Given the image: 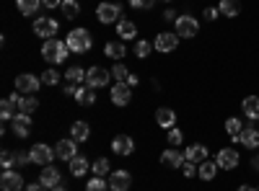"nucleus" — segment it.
Listing matches in <instances>:
<instances>
[{
  "instance_id": "obj_18",
  "label": "nucleus",
  "mask_w": 259,
  "mask_h": 191,
  "mask_svg": "<svg viewBox=\"0 0 259 191\" xmlns=\"http://www.w3.org/2000/svg\"><path fill=\"white\" fill-rule=\"evenodd\" d=\"M130 183H133V176H130V171H114L112 178H109V188H112V191H127Z\"/></svg>"
},
{
  "instance_id": "obj_51",
  "label": "nucleus",
  "mask_w": 259,
  "mask_h": 191,
  "mask_svg": "<svg viewBox=\"0 0 259 191\" xmlns=\"http://www.w3.org/2000/svg\"><path fill=\"white\" fill-rule=\"evenodd\" d=\"M127 83H130V86H138L140 78H138V75H130V78H127Z\"/></svg>"
},
{
  "instance_id": "obj_37",
  "label": "nucleus",
  "mask_w": 259,
  "mask_h": 191,
  "mask_svg": "<svg viewBox=\"0 0 259 191\" xmlns=\"http://www.w3.org/2000/svg\"><path fill=\"white\" fill-rule=\"evenodd\" d=\"M112 78H114L117 83H127V78H130V73H127V68L122 65V62H117V65L112 68Z\"/></svg>"
},
{
  "instance_id": "obj_6",
  "label": "nucleus",
  "mask_w": 259,
  "mask_h": 191,
  "mask_svg": "<svg viewBox=\"0 0 259 191\" xmlns=\"http://www.w3.org/2000/svg\"><path fill=\"white\" fill-rule=\"evenodd\" d=\"M241 155L236 147H223V150H218V155H215V163H218V168H223V171H233L236 165H239Z\"/></svg>"
},
{
  "instance_id": "obj_9",
  "label": "nucleus",
  "mask_w": 259,
  "mask_h": 191,
  "mask_svg": "<svg viewBox=\"0 0 259 191\" xmlns=\"http://www.w3.org/2000/svg\"><path fill=\"white\" fill-rule=\"evenodd\" d=\"M119 13H122V8L117 3H99V8H96V16L101 24H119L122 21Z\"/></svg>"
},
{
  "instance_id": "obj_32",
  "label": "nucleus",
  "mask_w": 259,
  "mask_h": 191,
  "mask_svg": "<svg viewBox=\"0 0 259 191\" xmlns=\"http://www.w3.org/2000/svg\"><path fill=\"white\" fill-rule=\"evenodd\" d=\"M16 6L24 16H34L39 11V6H41V0H16Z\"/></svg>"
},
{
  "instance_id": "obj_42",
  "label": "nucleus",
  "mask_w": 259,
  "mask_h": 191,
  "mask_svg": "<svg viewBox=\"0 0 259 191\" xmlns=\"http://www.w3.org/2000/svg\"><path fill=\"white\" fill-rule=\"evenodd\" d=\"M0 165H3L6 171H11V168L16 165V155H13V153H8V150H3V155H0Z\"/></svg>"
},
{
  "instance_id": "obj_48",
  "label": "nucleus",
  "mask_w": 259,
  "mask_h": 191,
  "mask_svg": "<svg viewBox=\"0 0 259 191\" xmlns=\"http://www.w3.org/2000/svg\"><path fill=\"white\" fill-rule=\"evenodd\" d=\"M41 6H47V8H57V6H62V0H41Z\"/></svg>"
},
{
  "instance_id": "obj_4",
  "label": "nucleus",
  "mask_w": 259,
  "mask_h": 191,
  "mask_svg": "<svg viewBox=\"0 0 259 191\" xmlns=\"http://www.w3.org/2000/svg\"><path fill=\"white\" fill-rule=\"evenodd\" d=\"M39 86H45V83H41V78H36V75H31V73L16 75V91H18V93H29V96H34V93L39 91Z\"/></svg>"
},
{
  "instance_id": "obj_44",
  "label": "nucleus",
  "mask_w": 259,
  "mask_h": 191,
  "mask_svg": "<svg viewBox=\"0 0 259 191\" xmlns=\"http://www.w3.org/2000/svg\"><path fill=\"white\" fill-rule=\"evenodd\" d=\"M182 171H184V176H187V178H192L194 173H197V163H189V160H184Z\"/></svg>"
},
{
  "instance_id": "obj_24",
  "label": "nucleus",
  "mask_w": 259,
  "mask_h": 191,
  "mask_svg": "<svg viewBox=\"0 0 259 191\" xmlns=\"http://www.w3.org/2000/svg\"><path fill=\"white\" fill-rule=\"evenodd\" d=\"M218 171H221V168H218V163H215V160H205V163L197 165V176H200L202 181H212Z\"/></svg>"
},
{
  "instance_id": "obj_21",
  "label": "nucleus",
  "mask_w": 259,
  "mask_h": 191,
  "mask_svg": "<svg viewBox=\"0 0 259 191\" xmlns=\"http://www.w3.org/2000/svg\"><path fill=\"white\" fill-rule=\"evenodd\" d=\"M184 158L189 160V163H205L207 160V147L205 145H189L187 150H184Z\"/></svg>"
},
{
  "instance_id": "obj_22",
  "label": "nucleus",
  "mask_w": 259,
  "mask_h": 191,
  "mask_svg": "<svg viewBox=\"0 0 259 191\" xmlns=\"http://www.w3.org/2000/svg\"><path fill=\"white\" fill-rule=\"evenodd\" d=\"M156 121H158V126H163V130H171V126L177 124V114H174V109H168V106L158 109V111H156Z\"/></svg>"
},
{
  "instance_id": "obj_17",
  "label": "nucleus",
  "mask_w": 259,
  "mask_h": 191,
  "mask_svg": "<svg viewBox=\"0 0 259 191\" xmlns=\"http://www.w3.org/2000/svg\"><path fill=\"white\" fill-rule=\"evenodd\" d=\"M16 109H18V96L13 93V96H8V98L0 101V119H3V121H13Z\"/></svg>"
},
{
  "instance_id": "obj_46",
  "label": "nucleus",
  "mask_w": 259,
  "mask_h": 191,
  "mask_svg": "<svg viewBox=\"0 0 259 191\" xmlns=\"http://www.w3.org/2000/svg\"><path fill=\"white\" fill-rule=\"evenodd\" d=\"M62 93H65V96H73V98H75V93H78V83H68V86L62 88Z\"/></svg>"
},
{
  "instance_id": "obj_49",
  "label": "nucleus",
  "mask_w": 259,
  "mask_h": 191,
  "mask_svg": "<svg viewBox=\"0 0 259 191\" xmlns=\"http://www.w3.org/2000/svg\"><path fill=\"white\" fill-rule=\"evenodd\" d=\"M41 188H45V186H41L39 181H34V183H29V186H26L24 191H41Z\"/></svg>"
},
{
  "instance_id": "obj_13",
  "label": "nucleus",
  "mask_w": 259,
  "mask_h": 191,
  "mask_svg": "<svg viewBox=\"0 0 259 191\" xmlns=\"http://www.w3.org/2000/svg\"><path fill=\"white\" fill-rule=\"evenodd\" d=\"M11 126H13V135L24 140V137H29V132H31V116H29V114H21V111H18V114L13 116Z\"/></svg>"
},
{
  "instance_id": "obj_52",
  "label": "nucleus",
  "mask_w": 259,
  "mask_h": 191,
  "mask_svg": "<svg viewBox=\"0 0 259 191\" xmlns=\"http://www.w3.org/2000/svg\"><path fill=\"white\" fill-rule=\"evenodd\" d=\"M239 191H259V188H254V186H246V183H244V186H239Z\"/></svg>"
},
{
  "instance_id": "obj_41",
  "label": "nucleus",
  "mask_w": 259,
  "mask_h": 191,
  "mask_svg": "<svg viewBox=\"0 0 259 191\" xmlns=\"http://www.w3.org/2000/svg\"><path fill=\"white\" fill-rule=\"evenodd\" d=\"M65 78H68L70 83H80V80H85V73L80 68H70L68 73H65Z\"/></svg>"
},
{
  "instance_id": "obj_29",
  "label": "nucleus",
  "mask_w": 259,
  "mask_h": 191,
  "mask_svg": "<svg viewBox=\"0 0 259 191\" xmlns=\"http://www.w3.org/2000/svg\"><path fill=\"white\" fill-rule=\"evenodd\" d=\"M89 160H85L83 155H75L73 160H70V173L75 176V178H80V176H85V173H89Z\"/></svg>"
},
{
  "instance_id": "obj_16",
  "label": "nucleus",
  "mask_w": 259,
  "mask_h": 191,
  "mask_svg": "<svg viewBox=\"0 0 259 191\" xmlns=\"http://www.w3.org/2000/svg\"><path fill=\"white\" fill-rule=\"evenodd\" d=\"M112 150H114L117 155H133L135 142H133V137H127V135H117V137L112 140Z\"/></svg>"
},
{
  "instance_id": "obj_40",
  "label": "nucleus",
  "mask_w": 259,
  "mask_h": 191,
  "mask_svg": "<svg viewBox=\"0 0 259 191\" xmlns=\"http://www.w3.org/2000/svg\"><path fill=\"white\" fill-rule=\"evenodd\" d=\"M57 80H60L57 70H45L41 73V83H45V86H57Z\"/></svg>"
},
{
  "instance_id": "obj_33",
  "label": "nucleus",
  "mask_w": 259,
  "mask_h": 191,
  "mask_svg": "<svg viewBox=\"0 0 259 191\" xmlns=\"http://www.w3.org/2000/svg\"><path fill=\"white\" fill-rule=\"evenodd\" d=\"M241 130H244V124H241V119H236V116H231V119L226 121V132L231 135V140H233V137H239V135H241Z\"/></svg>"
},
{
  "instance_id": "obj_50",
  "label": "nucleus",
  "mask_w": 259,
  "mask_h": 191,
  "mask_svg": "<svg viewBox=\"0 0 259 191\" xmlns=\"http://www.w3.org/2000/svg\"><path fill=\"white\" fill-rule=\"evenodd\" d=\"M163 18H166V21H177L179 16H177V11H166V13H163Z\"/></svg>"
},
{
  "instance_id": "obj_11",
  "label": "nucleus",
  "mask_w": 259,
  "mask_h": 191,
  "mask_svg": "<svg viewBox=\"0 0 259 191\" xmlns=\"http://www.w3.org/2000/svg\"><path fill=\"white\" fill-rule=\"evenodd\" d=\"M0 188L3 191H24V178H21L13 168L11 171H3V176H0Z\"/></svg>"
},
{
  "instance_id": "obj_19",
  "label": "nucleus",
  "mask_w": 259,
  "mask_h": 191,
  "mask_svg": "<svg viewBox=\"0 0 259 191\" xmlns=\"http://www.w3.org/2000/svg\"><path fill=\"white\" fill-rule=\"evenodd\" d=\"M184 160H187V158L177 150V147H168V150H163V153H161V163H163L166 168H182V165H184Z\"/></svg>"
},
{
  "instance_id": "obj_54",
  "label": "nucleus",
  "mask_w": 259,
  "mask_h": 191,
  "mask_svg": "<svg viewBox=\"0 0 259 191\" xmlns=\"http://www.w3.org/2000/svg\"><path fill=\"white\" fill-rule=\"evenodd\" d=\"M163 3H171V0H163Z\"/></svg>"
},
{
  "instance_id": "obj_14",
  "label": "nucleus",
  "mask_w": 259,
  "mask_h": 191,
  "mask_svg": "<svg viewBox=\"0 0 259 191\" xmlns=\"http://www.w3.org/2000/svg\"><path fill=\"white\" fill-rule=\"evenodd\" d=\"M78 155V147H75V140L70 137V140H60L57 142V147H55V158H60V160H73Z\"/></svg>"
},
{
  "instance_id": "obj_53",
  "label": "nucleus",
  "mask_w": 259,
  "mask_h": 191,
  "mask_svg": "<svg viewBox=\"0 0 259 191\" xmlns=\"http://www.w3.org/2000/svg\"><path fill=\"white\" fill-rule=\"evenodd\" d=\"M50 191H68V188H65V186H55V188H50Z\"/></svg>"
},
{
  "instance_id": "obj_5",
  "label": "nucleus",
  "mask_w": 259,
  "mask_h": 191,
  "mask_svg": "<svg viewBox=\"0 0 259 191\" xmlns=\"http://www.w3.org/2000/svg\"><path fill=\"white\" fill-rule=\"evenodd\" d=\"M109 80H112V70H104V68H99V65L85 73V86L94 88V91H96V88H104Z\"/></svg>"
},
{
  "instance_id": "obj_43",
  "label": "nucleus",
  "mask_w": 259,
  "mask_h": 191,
  "mask_svg": "<svg viewBox=\"0 0 259 191\" xmlns=\"http://www.w3.org/2000/svg\"><path fill=\"white\" fill-rule=\"evenodd\" d=\"M130 6H133V8H143V11H148V8H153L156 6V0H130Z\"/></svg>"
},
{
  "instance_id": "obj_38",
  "label": "nucleus",
  "mask_w": 259,
  "mask_h": 191,
  "mask_svg": "<svg viewBox=\"0 0 259 191\" xmlns=\"http://www.w3.org/2000/svg\"><path fill=\"white\" fill-rule=\"evenodd\" d=\"M166 140H168V145H171V147H179V145H182V140H184V135H182V130H177V126H171Z\"/></svg>"
},
{
  "instance_id": "obj_7",
  "label": "nucleus",
  "mask_w": 259,
  "mask_h": 191,
  "mask_svg": "<svg viewBox=\"0 0 259 191\" xmlns=\"http://www.w3.org/2000/svg\"><path fill=\"white\" fill-rule=\"evenodd\" d=\"M57 21L55 18H47V16H41V18H36L34 21V34L36 36H41V39H55V34H57Z\"/></svg>"
},
{
  "instance_id": "obj_34",
  "label": "nucleus",
  "mask_w": 259,
  "mask_h": 191,
  "mask_svg": "<svg viewBox=\"0 0 259 191\" xmlns=\"http://www.w3.org/2000/svg\"><path fill=\"white\" fill-rule=\"evenodd\" d=\"M60 11L68 16V18H75L78 13H80V6L75 3V0H62V6H60Z\"/></svg>"
},
{
  "instance_id": "obj_25",
  "label": "nucleus",
  "mask_w": 259,
  "mask_h": 191,
  "mask_svg": "<svg viewBox=\"0 0 259 191\" xmlns=\"http://www.w3.org/2000/svg\"><path fill=\"white\" fill-rule=\"evenodd\" d=\"M218 11H221L226 18H236V16L241 13V3H239V0H221Z\"/></svg>"
},
{
  "instance_id": "obj_36",
  "label": "nucleus",
  "mask_w": 259,
  "mask_h": 191,
  "mask_svg": "<svg viewBox=\"0 0 259 191\" xmlns=\"http://www.w3.org/2000/svg\"><path fill=\"white\" fill-rule=\"evenodd\" d=\"M106 188H109V183L104 181V176H96L85 183V191H106Z\"/></svg>"
},
{
  "instance_id": "obj_26",
  "label": "nucleus",
  "mask_w": 259,
  "mask_h": 191,
  "mask_svg": "<svg viewBox=\"0 0 259 191\" xmlns=\"http://www.w3.org/2000/svg\"><path fill=\"white\" fill-rule=\"evenodd\" d=\"M89 135H91V126L85 124V121H75V124L70 126V137H73L75 142H85V140H89Z\"/></svg>"
},
{
  "instance_id": "obj_8",
  "label": "nucleus",
  "mask_w": 259,
  "mask_h": 191,
  "mask_svg": "<svg viewBox=\"0 0 259 191\" xmlns=\"http://www.w3.org/2000/svg\"><path fill=\"white\" fill-rule=\"evenodd\" d=\"M177 47H179V34H174V31H161L153 41V49H158L161 54L174 52Z\"/></svg>"
},
{
  "instance_id": "obj_20",
  "label": "nucleus",
  "mask_w": 259,
  "mask_h": 191,
  "mask_svg": "<svg viewBox=\"0 0 259 191\" xmlns=\"http://www.w3.org/2000/svg\"><path fill=\"white\" fill-rule=\"evenodd\" d=\"M39 183L45 186L47 191L55 188V186H60V171H57V168H52V165H45V171L39 173Z\"/></svg>"
},
{
  "instance_id": "obj_2",
  "label": "nucleus",
  "mask_w": 259,
  "mask_h": 191,
  "mask_svg": "<svg viewBox=\"0 0 259 191\" xmlns=\"http://www.w3.org/2000/svg\"><path fill=\"white\" fill-rule=\"evenodd\" d=\"M65 44H68V49H70L73 54H83V52L91 49L94 39H91V34L85 31V29H73V31L68 34V39H65Z\"/></svg>"
},
{
  "instance_id": "obj_45",
  "label": "nucleus",
  "mask_w": 259,
  "mask_h": 191,
  "mask_svg": "<svg viewBox=\"0 0 259 191\" xmlns=\"http://www.w3.org/2000/svg\"><path fill=\"white\" fill-rule=\"evenodd\" d=\"M31 163V153H16V165H29Z\"/></svg>"
},
{
  "instance_id": "obj_27",
  "label": "nucleus",
  "mask_w": 259,
  "mask_h": 191,
  "mask_svg": "<svg viewBox=\"0 0 259 191\" xmlns=\"http://www.w3.org/2000/svg\"><path fill=\"white\" fill-rule=\"evenodd\" d=\"M117 34H119V39L122 41H127V39H135L138 36V29H135V24H133V21H119V24H117Z\"/></svg>"
},
{
  "instance_id": "obj_10",
  "label": "nucleus",
  "mask_w": 259,
  "mask_h": 191,
  "mask_svg": "<svg viewBox=\"0 0 259 191\" xmlns=\"http://www.w3.org/2000/svg\"><path fill=\"white\" fill-rule=\"evenodd\" d=\"M31 163H36V165H50L52 163V158H55V147H50V145H34L31 147Z\"/></svg>"
},
{
  "instance_id": "obj_31",
  "label": "nucleus",
  "mask_w": 259,
  "mask_h": 191,
  "mask_svg": "<svg viewBox=\"0 0 259 191\" xmlns=\"http://www.w3.org/2000/svg\"><path fill=\"white\" fill-rule=\"evenodd\" d=\"M75 101L80 103V106H94V101H96V93H94V88H80L78 86V93H75Z\"/></svg>"
},
{
  "instance_id": "obj_23",
  "label": "nucleus",
  "mask_w": 259,
  "mask_h": 191,
  "mask_svg": "<svg viewBox=\"0 0 259 191\" xmlns=\"http://www.w3.org/2000/svg\"><path fill=\"white\" fill-rule=\"evenodd\" d=\"M241 109H244V116L256 121L259 119V96H246L244 103H241Z\"/></svg>"
},
{
  "instance_id": "obj_12",
  "label": "nucleus",
  "mask_w": 259,
  "mask_h": 191,
  "mask_svg": "<svg viewBox=\"0 0 259 191\" xmlns=\"http://www.w3.org/2000/svg\"><path fill=\"white\" fill-rule=\"evenodd\" d=\"M130 101H133V86H130V83H117V86L112 88V103L114 106H127Z\"/></svg>"
},
{
  "instance_id": "obj_39",
  "label": "nucleus",
  "mask_w": 259,
  "mask_h": 191,
  "mask_svg": "<svg viewBox=\"0 0 259 191\" xmlns=\"http://www.w3.org/2000/svg\"><path fill=\"white\" fill-rule=\"evenodd\" d=\"M150 49H153V44H150V41H145V39H140L138 44H135V54L143 59V57H148L150 54Z\"/></svg>"
},
{
  "instance_id": "obj_15",
  "label": "nucleus",
  "mask_w": 259,
  "mask_h": 191,
  "mask_svg": "<svg viewBox=\"0 0 259 191\" xmlns=\"http://www.w3.org/2000/svg\"><path fill=\"white\" fill-rule=\"evenodd\" d=\"M233 142H239L244 147H249V150H254V147H259V130L256 126H244L239 137H233Z\"/></svg>"
},
{
  "instance_id": "obj_28",
  "label": "nucleus",
  "mask_w": 259,
  "mask_h": 191,
  "mask_svg": "<svg viewBox=\"0 0 259 191\" xmlns=\"http://www.w3.org/2000/svg\"><path fill=\"white\" fill-rule=\"evenodd\" d=\"M104 54L119 62V59H122V57L127 54V49H124V44H122V41H106V47H104Z\"/></svg>"
},
{
  "instance_id": "obj_47",
  "label": "nucleus",
  "mask_w": 259,
  "mask_h": 191,
  "mask_svg": "<svg viewBox=\"0 0 259 191\" xmlns=\"http://www.w3.org/2000/svg\"><path fill=\"white\" fill-rule=\"evenodd\" d=\"M221 16V11L218 8H205V21H215Z\"/></svg>"
},
{
  "instance_id": "obj_35",
  "label": "nucleus",
  "mask_w": 259,
  "mask_h": 191,
  "mask_svg": "<svg viewBox=\"0 0 259 191\" xmlns=\"http://www.w3.org/2000/svg\"><path fill=\"white\" fill-rule=\"evenodd\" d=\"M91 168H94V176H106V173H109V160H106V158H96Z\"/></svg>"
},
{
  "instance_id": "obj_3",
  "label": "nucleus",
  "mask_w": 259,
  "mask_h": 191,
  "mask_svg": "<svg viewBox=\"0 0 259 191\" xmlns=\"http://www.w3.org/2000/svg\"><path fill=\"white\" fill-rule=\"evenodd\" d=\"M174 24H177V34L182 39H192V36H197V31H200V21L194 16H187V13H182Z\"/></svg>"
},
{
  "instance_id": "obj_1",
  "label": "nucleus",
  "mask_w": 259,
  "mask_h": 191,
  "mask_svg": "<svg viewBox=\"0 0 259 191\" xmlns=\"http://www.w3.org/2000/svg\"><path fill=\"white\" fill-rule=\"evenodd\" d=\"M68 54H70L68 44L60 39H47L45 44H41V57H45L50 65H60V62L68 59Z\"/></svg>"
},
{
  "instance_id": "obj_30",
  "label": "nucleus",
  "mask_w": 259,
  "mask_h": 191,
  "mask_svg": "<svg viewBox=\"0 0 259 191\" xmlns=\"http://www.w3.org/2000/svg\"><path fill=\"white\" fill-rule=\"evenodd\" d=\"M36 106H39L36 96H29V93H21V96H18V111H21V114H31Z\"/></svg>"
}]
</instances>
